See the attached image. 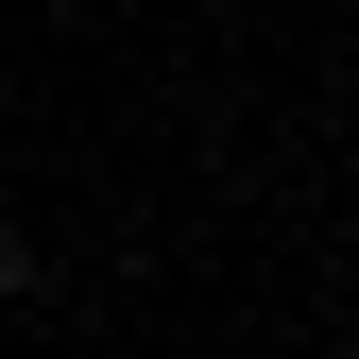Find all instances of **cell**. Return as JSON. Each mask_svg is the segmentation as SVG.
<instances>
[{
	"mask_svg": "<svg viewBox=\"0 0 359 359\" xmlns=\"http://www.w3.org/2000/svg\"><path fill=\"white\" fill-rule=\"evenodd\" d=\"M18 291H34V240H18V222H0V308H18Z\"/></svg>",
	"mask_w": 359,
	"mask_h": 359,
	"instance_id": "obj_1",
	"label": "cell"
}]
</instances>
